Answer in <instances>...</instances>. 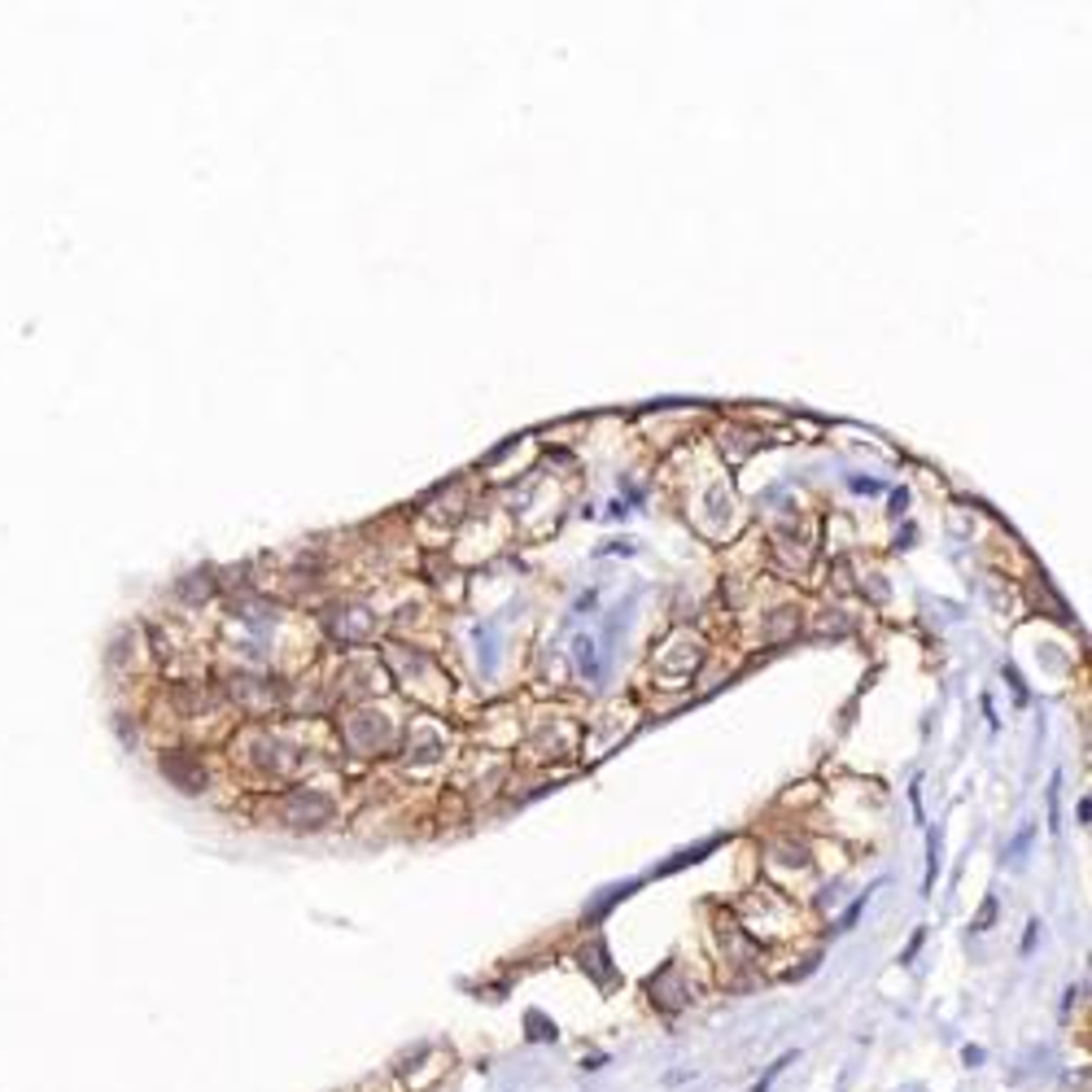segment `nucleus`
Returning a JSON list of instances; mask_svg holds the SVG:
<instances>
[{
    "mask_svg": "<svg viewBox=\"0 0 1092 1092\" xmlns=\"http://www.w3.org/2000/svg\"><path fill=\"white\" fill-rule=\"evenodd\" d=\"M787 1062H791V1057H783V1062H778V1066H770V1075H764V1079H760V1083H756V1088H751V1092H770V1079H774V1075H778V1070H783V1066H787Z\"/></svg>",
    "mask_w": 1092,
    "mask_h": 1092,
    "instance_id": "nucleus-1",
    "label": "nucleus"
}]
</instances>
